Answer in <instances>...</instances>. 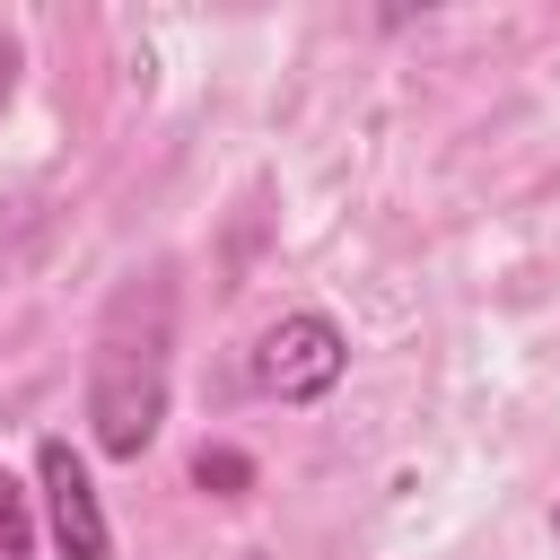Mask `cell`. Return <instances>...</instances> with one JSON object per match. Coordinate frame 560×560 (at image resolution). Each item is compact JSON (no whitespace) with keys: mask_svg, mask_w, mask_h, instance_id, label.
I'll list each match as a JSON object with an SVG mask.
<instances>
[{"mask_svg":"<svg viewBox=\"0 0 560 560\" xmlns=\"http://www.w3.org/2000/svg\"><path fill=\"white\" fill-rule=\"evenodd\" d=\"M192 481H201L210 499H245V490H254V455H236V446H201V455H192Z\"/></svg>","mask_w":560,"mask_h":560,"instance_id":"obj_4","label":"cell"},{"mask_svg":"<svg viewBox=\"0 0 560 560\" xmlns=\"http://www.w3.org/2000/svg\"><path fill=\"white\" fill-rule=\"evenodd\" d=\"M88 420L114 464H131L158 438V420H166V289L158 280L114 298V315L96 332V368H88Z\"/></svg>","mask_w":560,"mask_h":560,"instance_id":"obj_1","label":"cell"},{"mask_svg":"<svg viewBox=\"0 0 560 560\" xmlns=\"http://www.w3.org/2000/svg\"><path fill=\"white\" fill-rule=\"evenodd\" d=\"M341 368H350V341H341V324L315 315V306L280 315V324L254 341V385L280 394V402H315V394H332Z\"/></svg>","mask_w":560,"mask_h":560,"instance_id":"obj_2","label":"cell"},{"mask_svg":"<svg viewBox=\"0 0 560 560\" xmlns=\"http://www.w3.org/2000/svg\"><path fill=\"white\" fill-rule=\"evenodd\" d=\"M0 560H35V516H26V490L0 472Z\"/></svg>","mask_w":560,"mask_h":560,"instance_id":"obj_5","label":"cell"},{"mask_svg":"<svg viewBox=\"0 0 560 560\" xmlns=\"http://www.w3.org/2000/svg\"><path fill=\"white\" fill-rule=\"evenodd\" d=\"M9 88H18V52L0 44V105H9Z\"/></svg>","mask_w":560,"mask_h":560,"instance_id":"obj_6","label":"cell"},{"mask_svg":"<svg viewBox=\"0 0 560 560\" xmlns=\"http://www.w3.org/2000/svg\"><path fill=\"white\" fill-rule=\"evenodd\" d=\"M35 481H44V525H52L61 560H114V534H105L96 481H88V464H79L70 438H44V446H35Z\"/></svg>","mask_w":560,"mask_h":560,"instance_id":"obj_3","label":"cell"},{"mask_svg":"<svg viewBox=\"0 0 560 560\" xmlns=\"http://www.w3.org/2000/svg\"><path fill=\"white\" fill-rule=\"evenodd\" d=\"M551 534H560V508H551Z\"/></svg>","mask_w":560,"mask_h":560,"instance_id":"obj_7","label":"cell"}]
</instances>
